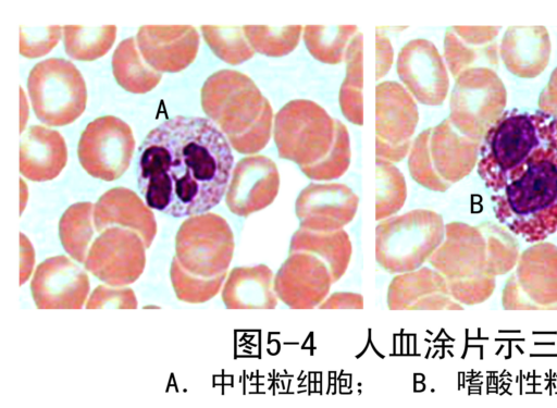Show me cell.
Instances as JSON below:
<instances>
[{"label":"cell","mask_w":557,"mask_h":408,"mask_svg":"<svg viewBox=\"0 0 557 408\" xmlns=\"http://www.w3.org/2000/svg\"><path fill=\"white\" fill-rule=\"evenodd\" d=\"M232 166L230 143L211 120L176 115L143 140L137 185L149 208L174 218L198 215L221 201Z\"/></svg>","instance_id":"cell-1"},{"label":"cell","mask_w":557,"mask_h":408,"mask_svg":"<svg viewBox=\"0 0 557 408\" xmlns=\"http://www.w3.org/2000/svg\"><path fill=\"white\" fill-rule=\"evenodd\" d=\"M274 141L281 158L298 163L312 178L339 176L349 164L346 126L312 100L295 99L278 110Z\"/></svg>","instance_id":"cell-2"},{"label":"cell","mask_w":557,"mask_h":408,"mask_svg":"<svg viewBox=\"0 0 557 408\" xmlns=\"http://www.w3.org/2000/svg\"><path fill=\"white\" fill-rule=\"evenodd\" d=\"M492 200L496 219L527 242L557 231V124Z\"/></svg>","instance_id":"cell-3"},{"label":"cell","mask_w":557,"mask_h":408,"mask_svg":"<svg viewBox=\"0 0 557 408\" xmlns=\"http://www.w3.org/2000/svg\"><path fill=\"white\" fill-rule=\"evenodd\" d=\"M206 115L240 153H253L269 143L273 111L253 81L234 70L210 75L200 91Z\"/></svg>","instance_id":"cell-4"},{"label":"cell","mask_w":557,"mask_h":408,"mask_svg":"<svg viewBox=\"0 0 557 408\" xmlns=\"http://www.w3.org/2000/svg\"><path fill=\"white\" fill-rule=\"evenodd\" d=\"M556 124L557 119L542 110L504 112L487 129L480 145L478 173L486 187L500 191Z\"/></svg>","instance_id":"cell-5"},{"label":"cell","mask_w":557,"mask_h":408,"mask_svg":"<svg viewBox=\"0 0 557 408\" xmlns=\"http://www.w3.org/2000/svg\"><path fill=\"white\" fill-rule=\"evenodd\" d=\"M480 145L447 118L416 137L409 157L411 174L429 188L444 190L471 172Z\"/></svg>","instance_id":"cell-6"},{"label":"cell","mask_w":557,"mask_h":408,"mask_svg":"<svg viewBox=\"0 0 557 408\" xmlns=\"http://www.w3.org/2000/svg\"><path fill=\"white\" fill-rule=\"evenodd\" d=\"M30 103L37 119L49 126L74 122L85 110L87 88L77 67L63 58L38 62L27 78Z\"/></svg>","instance_id":"cell-7"},{"label":"cell","mask_w":557,"mask_h":408,"mask_svg":"<svg viewBox=\"0 0 557 408\" xmlns=\"http://www.w3.org/2000/svg\"><path fill=\"white\" fill-rule=\"evenodd\" d=\"M506 88L490 67H473L456 77L448 119L469 138L480 141L506 107Z\"/></svg>","instance_id":"cell-8"},{"label":"cell","mask_w":557,"mask_h":408,"mask_svg":"<svg viewBox=\"0 0 557 408\" xmlns=\"http://www.w3.org/2000/svg\"><path fill=\"white\" fill-rule=\"evenodd\" d=\"M134 148L131 126L116 116L106 115L87 124L78 140L77 156L87 173L113 181L127 170Z\"/></svg>","instance_id":"cell-9"},{"label":"cell","mask_w":557,"mask_h":408,"mask_svg":"<svg viewBox=\"0 0 557 408\" xmlns=\"http://www.w3.org/2000/svg\"><path fill=\"white\" fill-rule=\"evenodd\" d=\"M377 158L400 160L408 151L418 123V108L411 95L396 82L375 88Z\"/></svg>","instance_id":"cell-10"},{"label":"cell","mask_w":557,"mask_h":408,"mask_svg":"<svg viewBox=\"0 0 557 408\" xmlns=\"http://www.w3.org/2000/svg\"><path fill=\"white\" fill-rule=\"evenodd\" d=\"M396 70L408 91L421 103L440 106L445 100L449 78L445 63L429 40L417 38L399 51Z\"/></svg>","instance_id":"cell-11"},{"label":"cell","mask_w":557,"mask_h":408,"mask_svg":"<svg viewBox=\"0 0 557 408\" xmlns=\"http://www.w3.org/2000/svg\"><path fill=\"white\" fill-rule=\"evenodd\" d=\"M136 39L144 61L159 73H176L190 65L200 41L190 25H144Z\"/></svg>","instance_id":"cell-12"},{"label":"cell","mask_w":557,"mask_h":408,"mask_svg":"<svg viewBox=\"0 0 557 408\" xmlns=\"http://www.w3.org/2000/svg\"><path fill=\"white\" fill-rule=\"evenodd\" d=\"M557 247L537 244L523 252L519 268L506 288L504 297L523 293L527 298L523 308L557 307Z\"/></svg>","instance_id":"cell-13"},{"label":"cell","mask_w":557,"mask_h":408,"mask_svg":"<svg viewBox=\"0 0 557 408\" xmlns=\"http://www.w3.org/2000/svg\"><path fill=\"white\" fill-rule=\"evenodd\" d=\"M278 175L275 164L267 157L242 159L233 172L226 195L228 208L247 215L269 205L276 195Z\"/></svg>","instance_id":"cell-14"},{"label":"cell","mask_w":557,"mask_h":408,"mask_svg":"<svg viewBox=\"0 0 557 408\" xmlns=\"http://www.w3.org/2000/svg\"><path fill=\"white\" fill-rule=\"evenodd\" d=\"M499 26H453L444 37V57L451 75L456 78L473 67L498 65Z\"/></svg>","instance_id":"cell-15"},{"label":"cell","mask_w":557,"mask_h":408,"mask_svg":"<svg viewBox=\"0 0 557 408\" xmlns=\"http://www.w3.org/2000/svg\"><path fill=\"white\" fill-rule=\"evenodd\" d=\"M499 57L510 73L522 78L539 76L550 57V39L544 26H510L499 45Z\"/></svg>","instance_id":"cell-16"},{"label":"cell","mask_w":557,"mask_h":408,"mask_svg":"<svg viewBox=\"0 0 557 408\" xmlns=\"http://www.w3.org/2000/svg\"><path fill=\"white\" fill-rule=\"evenodd\" d=\"M66 160V145L58 131L33 125L22 134L20 169L25 177L38 182L52 180Z\"/></svg>","instance_id":"cell-17"},{"label":"cell","mask_w":557,"mask_h":408,"mask_svg":"<svg viewBox=\"0 0 557 408\" xmlns=\"http://www.w3.org/2000/svg\"><path fill=\"white\" fill-rule=\"evenodd\" d=\"M95 224L99 231L112 224L128 226L143 236L147 246L157 231L151 211L126 188H113L101 196L95 208Z\"/></svg>","instance_id":"cell-18"},{"label":"cell","mask_w":557,"mask_h":408,"mask_svg":"<svg viewBox=\"0 0 557 408\" xmlns=\"http://www.w3.org/2000/svg\"><path fill=\"white\" fill-rule=\"evenodd\" d=\"M111 62L115 81L126 91L146 94L161 81V73L144 61L133 37L117 45Z\"/></svg>","instance_id":"cell-19"},{"label":"cell","mask_w":557,"mask_h":408,"mask_svg":"<svg viewBox=\"0 0 557 408\" xmlns=\"http://www.w3.org/2000/svg\"><path fill=\"white\" fill-rule=\"evenodd\" d=\"M357 33L355 25H307L304 27V41L314 59L337 64L346 58L349 44Z\"/></svg>","instance_id":"cell-20"},{"label":"cell","mask_w":557,"mask_h":408,"mask_svg":"<svg viewBox=\"0 0 557 408\" xmlns=\"http://www.w3.org/2000/svg\"><path fill=\"white\" fill-rule=\"evenodd\" d=\"M318 188L307 189L302 193L298 202L299 217L310 213L314 215L326 214L329 220L341 225L348 221L354 214L356 198L348 189L338 186H317Z\"/></svg>","instance_id":"cell-21"},{"label":"cell","mask_w":557,"mask_h":408,"mask_svg":"<svg viewBox=\"0 0 557 408\" xmlns=\"http://www.w3.org/2000/svg\"><path fill=\"white\" fill-rule=\"evenodd\" d=\"M66 54L79 61H94L103 57L113 46L116 26H63Z\"/></svg>","instance_id":"cell-22"},{"label":"cell","mask_w":557,"mask_h":408,"mask_svg":"<svg viewBox=\"0 0 557 408\" xmlns=\"http://www.w3.org/2000/svg\"><path fill=\"white\" fill-rule=\"evenodd\" d=\"M346 76L339 91V106L345 118L362 125V34L357 33L346 52Z\"/></svg>","instance_id":"cell-23"},{"label":"cell","mask_w":557,"mask_h":408,"mask_svg":"<svg viewBox=\"0 0 557 408\" xmlns=\"http://www.w3.org/2000/svg\"><path fill=\"white\" fill-rule=\"evenodd\" d=\"M201 30L213 53L226 63H243L255 53L245 36L244 27L202 25Z\"/></svg>","instance_id":"cell-24"},{"label":"cell","mask_w":557,"mask_h":408,"mask_svg":"<svg viewBox=\"0 0 557 408\" xmlns=\"http://www.w3.org/2000/svg\"><path fill=\"white\" fill-rule=\"evenodd\" d=\"M245 36L255 51L268 57H283L292 52L300 39L302 26L270 27L246 25Z\"/></svg>","instance_id":"cell-25"},{"label":"cell","mask_w":557,"mask_h":408,"mask_svg":"<svg viewBox=\"0 0 557 408\" xmlns=\"http://www.w3.org/2000/svg\"><path fill=\"white\" fill-rule=\"evenodd\" d=\"M91 203H75L70 207L60 221V237L66 250L82 252L91 236Z\"/></svg>","instance_id":"cell-26"},{"label":"cell","mask_w":557,"mask_h":408,"mask_svg":"<svg viewBox=\"0 0 557 408\" xmlns=\"http://www.w3.org/2000/svg\"><path fill=\"white\" fill-rule=\"evenodd\" d=\"M377 174L380 195L377 196V218L397 209L400 206L404 184L401 175L389 163L377 158Z\"/></svg>","instance_id":"cell-27"},{"label":"cell","mask_w":557,"mask_h":408,"mask_svg":"<svg viewBox=\"0 0 557 408\" xmlns=\"http://www.w3.org/2000/svg\"><path fill=\"white\" fill-rule=\"evenodd\" d=\"M20 52L33 59L47 54L61 38L62 29L59 25L46 27L21 26Z\"/></svg>","instance_id":"cell-28"},{"label":"cell","mask_w":557,"mask_h":408,"mask_svg":"<svg viewBox=\"0 0 557 408\" xmlns=\"http://www.w3.org/2000/svg\"><path fill=\"white\" fill-rule=\"evenodd\" d=\"M393 62V49L386 36L376 32V79L383 77L391 69Z\"/></svg>","instance_id":"cell-29"},{"label":"cell","mask_w":557,"mask_h":408,"mask_svg":"<svg viewBox=\"0 0 557 408\" xmlns=\"http://www.w3.org/2000/svg\"><path fill=\"white\" fill-rule=\"evenodd\" d=\"M540 110L557 119V67L539 97Z\"/></svg>","instance_id":"cell-30"}]
</instances>
